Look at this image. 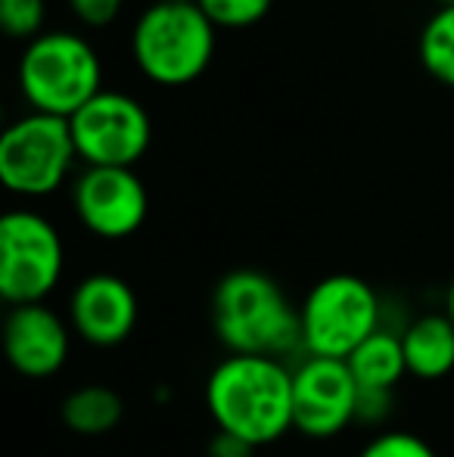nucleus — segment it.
<instances>
[{
    "label": "nucleus",
    "mask_w": 454,
    "mask_h": 457,
    "mask_svg": "<svg viewBox=\"0 0 454 457\" xmlns=\"http://www.w3.org/2000/svg\"><path fill=\"white\" fill-rule=\"evenodd\" d=\"M206 408L219 433L271 445L293 429V370L280 358L227 355L206 379Z\"/></svg>",
    "instance_id": "1"
},
{
    "label": "nucleus",
    "mask_w": 454,
    "mask_h": 457,
    "mask_svg": "<svg viewBox=\"0 0 454 457\" xmlns=\"http://www.w3.org/2000/svg\"><path fill=\"white\" fill-rule=\"evenodd\" d=\"M212 327L230 355L286 358L302 349L299 312L280 283L255 268H236L219 280L212 293Z\"/></svg>",
    "instance_id": "2"
},
{
    "label": "nucleus",
    "mask_w": 454,
    "mask_h": 457,
    "mask_svg": "<svg viewBox=\"0 0 454 457\" xmlns=\"http://www.w3.org/2000/svg\"><path fill=\"white\" fill-rule=\"evenodd\" d=\"M19 91L31 112L72 119L103 91V60L75 31H41L19 56Z\"/></svg>",
    "instance_id": "3"
},
{
    "label": "nucleus",
    "mask_w": 454,
    "mask_h": 457,
    "mask_svg": "<svg viewBox=\"0 0 454 457\" xmlns=\"http://www.w3.org/2000/svg\"><path fill=\"white\" fill-rule=\"evenodd\" d=\"M215 25L200 4L156 0L137 16L131 54L144 79L162 87H184L209 69L215 56Z\"/></svg>",
    "instance_id": "4"
},
{
    "label": "nucleus",
    "mask_w": 454,
    "mask_h": 457,
    "mask_svg": "<svg viewBox=\"0 0 454 457\" xmlns=\"http://www.w3.org/2000/svg\"><path fill=\"white\" fill-rule=\"evenodd\" d=\"M380 295L367 280L355 274L324 277L299 305L302 352L309 358L349 361L351 352L380 330Z\"/></svg>",
    "instance_id": "5"
},
{
    "label": "nucleus",
    "mask_w": 454,
    "mask_h": 457,
    "mask_svg": "<svg viewBox=\"0 0 454 457\" xmlns=\"http://www.w3.org/2000/svg\"><path fill=\"white\" fill-rule=\"evenodd\" d=\"M78 150L69 119L29 112L0 134V181L19 196H47L66 184Z\"/></svg>",
    "instance_id": "6"
},
{
    "label": "nucleus",
    "mask_w": 454,
    "mask_h": 457,
    "mask_svg": "<svg viewBox=\"0 0 454 457\" xmlns=\"http://www.w3.org/2000/svg\"><path fill=\"white\" fill-rule=\"evenodd\" d=\"M66 265L60 230L31 209H12L0 218V295L16 305L44 302L56 289Z\"/></svg>",
    "instance_id": "7"
},
{
    "label": "nucleus",
    "mask_w": 454,
    "mask_h": 457,
    "mask_svg": "<svg viewBox=\"0 0 454 457\" xmlns=\"http://www.w3.org/2000/svg\"><path fill=\"white\" fill-rule=\"evenodd\" d=\"M69 128L87 169H131L153 144L150 112L121 91H100L69 119Z\"/></svg>",
    "instance_id": "8"
},
{
    "label": "nucleus",
    "mask_w": 454,
    "mask_h": 457,
    "mask_svg": "<svg viewBox=\"0 0 454 457\" xmlns=\"http://www.w3.org/2000/svg\"><path fill=\"white\" fill-rule=\"evenodd\" d=\"M358 395L349 364L305 355L293 370V429L309 439H334L358 420Z\"/></svg>",
    "instance_id": "9"
},
{
    "label": "nucleus",
    "mask_w": 454,
    "mask_h": 457,
    "mask_svg": "<svg viewBox=\"0 0 454 457\" xmlns=\"http://www.w3.org/2000/svg\"><path fill=\"white\" fill-rule=\"evenodd\" d=\"M72 205L94 237L125 240L150 212V193L131 169H85L72 184Z\"/></svg>",
    "instance_id": "10"
},
{
    "label": "nucleus",
    "mask_w": 454,
    "mask_h": 457,
    "mask_svg": "<svg viewBox=\"0 0 454 457\" xmlns=\"http://www.w3.org/2000/svg\"><path fill=\"white\" fill-rule=\"evenodd\" d=\"M137 324V295L115 274H87L69 295V327L97 349L125 343Z\"/></svg>",
    "instance_id": "11"
},
{
    "label": "nucleus",
    "mask_w": 454,
    "mask_h": 457,
    "mask_svg": "<svg viewBox=\"0 0 454 457\" xmlns=\"http://www.w3.org/2000/svg\"><path fill=\"white\" fill-rule=\"evenodd\" d=\"M69 330L72 327L44 302L10 308L4 320L6 361L29 379L54 377L69 358Z\"/></svg>",
    "instance_id": "12"
},
{
    "label": "nucleus",
    "mask_w": 454,
    "mask_h": 457,
    "mask_svg": "<svg viewBox=\"0 0 454 457\" xmlns=\"http://www.w3.org/2000/svg\"><path fill=\"white\" fill-rule=\"evenodd\" d=\"M408 373L417 379H442L454 370V324L449 314H424L401 330Z\"/></svg>",
    "instance_id": "13"
},
{
    "label": "nucleus",
    "mask_w": 454,
    "mask_h": 457,
    "mask_svg": "<svg viewBox=\"0 0 454 457\" xmlns=\"http://www.w3.org/2000/svg\"><path fill=\"white\" fill-rule=\"evenodd\" d=\"M345 364H349L358 389L364 392H392L401 383V377L408 373L401 337L392 330H383V327L374 337L364 339Z\"/></svg>",
    "instance_id": "14"
},
{
    "label": "nucleus",
    "mask_w": 454,
    "mask_h": 457,
    "mask_svg": "<svg viewBox=\"0 0 454 457\" xmlns=\"http://www.w3.org/2000/svg\"><path fill=\"white\" fill-rule=\"evenodd\" d=\"M62 423L78 436H106L125 417V402L110 386H81L62 398Z\"/></svg>",
    "instance_id": "15"
},
{
    "label": "nucleus",
    "mask_w": 454,
    "mask_h": 457,
    "mask_svg": "<svg viewBox=\"0 0 454 457\" xmlns=\"http://www.w3.org/2000/svg\"><path fill=\"white\" fill-rule=\"evenodd\" d=\"M420 62L436 81L454 87V4L439 6L420 31Z\"/></svg>",
    "instance_id": "16"
},
{
    "label": "nucleus",
    "mask_w": 454,
    "mask_h": 457,
    "mask_svg": "<svg viewBox=\"0 0 454 457\" xmlns=\"http://www.w3.org/2000/svg\"><path fill=\"white\" fill-rule=\"evenodd\" d=\"M215 29H249L271 12L274 0H196Z\"/></svg>",
    "instance_id": "17"
},
{
    "label": "nucleus",
    "mask_w": 454,
    "mask_h": 457,
    "mask_svg": "<svg viewBox=\"0 0 454 457\" xmlns=\"http://www.w3.org/2000/svg\"><path fill=\"white\" fill-rule=\"evenodd\" d=\"M44 16H47V0H0V25L10 37H31L41 35Z\"/></svg>",
    "instance_id": "18"
},
{
    "label": "nucleus",
    "mask_w": 454,
    "mask_h": 457,
    "mask_svg": "<svg viewBox=\"0 0 454 457\" xmlns=\"http://www.w3.org/2000/svg\"><path fill=\"white\" fill-rule=\"evenodd\" d=\"M358 457H439V454L433 452L430 442H424L420 436L395 429V433L374 436V439L361 448Z\"/></svg>",
    "instance_id": "19"
},
{
    "label": "nucleus",
    "mask_w": 454,
    "mask_h": 457,
    "mask_svg": "<svg viewBox=\"0 0 454 457\" xmlns=\"http://www.w3.org/2000/svg\"><path fill=\"white\" fill-rule=\"evenodd\" d=\"M69 10L75 12L81 25H91V29H106L119 19L125 0H66Z\"/></svg>",
    "instance_id": "20"
},
{
    "label": "nucleus",
    "mask_w": 454,
    "mask_h": 457,
    "mask_svg": "<svg viewBox=\"0 0 454 457\" xmlns=\"http://www.w3.org/2000/svg\"><path fill=\"white\" fill-rule=\"evenodd\" d=\"M389 402H392V392H364L358 395V420H374L380 423L389 414Z\"/></svg>",
    "instance_id": "21"
},
{
    "label": "nucleus",
    "mask_w": 454,
    "mask_h": 457,
    "mask_svg": "<svg viewBox=\"0 0 454 457\" xmlns=\"http://www.w3.org/2000/svg\"><path fill=\"white\" fill-rule=\"evenodd\" d=\"M206 457H255V445H249V442L236 439L230 433H215Z\"/></svg>",
    "instance_id": "22"
},
{
    "label": "nucleus",
    "mask_w": 454,
    "mask_h": 457,
    "mask_svg": "<svg viewBox=\"0 0 454 457\" xmlns=\"http://www.w3.org/2000/svg\"><path fill=\"white\" fill-rule=\"evenodd\" d=\"M445 314H449L454 324V277L449 280V289H445Z\"/></svg>",
    "instance_id": "23"
},
{
    "label": "nucleus",
    "mask_w": 454,
    "mask_h": 457,
    "mask_svg": "<svg viewBox=\"0 0 454 457\" xmlns=\"http://www.w3.org/2000/svg\"><path fill=\"white\" fill-rule=\"evenodd\" d=\"M162 4H196V0H162Z\"/></svg>",
    "instance_id": "24"
},
{
    "label": "nucleus",
    "mask_w": 454,
    "mask_h": 457,
    "mask_svg": "<svg viewBox=\"0 0 454 457\" xmlns=\"http://www.w3.org/2000/svg\"><path fill=\"white\" fill-rule=\"evenodd\" d=\"M449 4H454V0H442V6H449Z\"/></svg>",
    "instance_id": "25"
}]
</instances>
